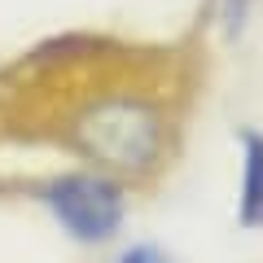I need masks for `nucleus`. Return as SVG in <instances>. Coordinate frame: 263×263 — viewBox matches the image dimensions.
<instances>
[{
  "label": "nucleus",
  "instance_id": "2",
  "mask_svg": "<svg viewBox=\"0 0 263 263\" xmlns=\"http://www.w3.org/2000/svg\"><path fill=\"white\" fill-rule=\"evenodd\" d=\"M48 206L79 241H105L123 224V189L105 176H62L48 184Z\"/></svg>",
  "mask_w": 263,
  "mask_h": 263
},
{
  "label": "nucleus",
  "instance_id": "3",
  "mask_svg": "<svg viewBox=\"0 0 263 263\" xmlns=\"http://www.w3.org/2000/svg\"><path fill=\"white\" fill-rule=\"evenodd\" d=\"M237 219H241L246 228L263 224V136H254V132H246V171H241Z\"/></svg>",
  "mask_w": 263,
  "mask_h": 263
},
{
  "label": "nucleus",
  "instance_id": "1",
  "mask_svg": "<svg viewBox=\"0 0 263 263\" xmlns=\"http://www.w3.org/2000/svg\"><path fill=\"white\" fill-rule=\"evenodd\" d=\"M70 141L84 158L101 162L110 171H149L162 154L167 123L149 97L110 92V97H92L70 119Z\"/></svg>",
  "mask_w": 263,
  "mask_h": 263
},
{
  "label": "nucleus",
  "instance_id": "4",
  "mask_svg": "<svg viewBox=\"0 0 263 263\" xmlns=\"http://www.w3.org/2000/svg\"><path fill=\"white\" fill-rule=\"evenodd\" d=\"M119 263H171V259L162 250H154V246H136V250H127Z\"/></svg>",
  "mask_w": 263,
  "mask_h": 263
}]
</instances>
